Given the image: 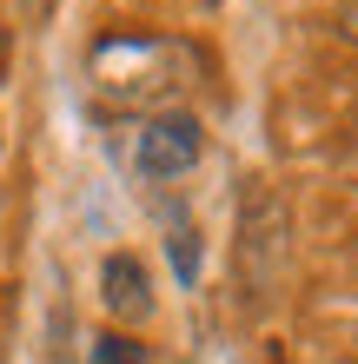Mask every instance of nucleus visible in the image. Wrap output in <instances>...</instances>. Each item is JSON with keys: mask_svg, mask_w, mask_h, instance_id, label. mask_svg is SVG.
Masks as SVG:
<instances>
[{"mask_svg": "<svg viewBox=\"0 0 358 364\" xmlns=\"http://www.w3.org/2000/svg\"><path fill=\"white\" fill-rule=\"evenodd\" d=\"M87 87L107 113H159V100L193 87V53L166 33H113L87 53Z\"/></svg>", "mask_w": 358, "mask_h": 364, "instance_id": "1", "label": "nucleus"}, {"mask_svg": "<svg viewBox=\"0 0 358 364\" xmlns=\"http://www.w3.org/2000/svg\"><path fill=\"white\" fill-rule=\"evenodd\" d=\"M87 364H146V351H139L126 331H107V338L93 345V358H87Z\"/></svg>", "mask_w": 358, "mask_h": 364, "instance_id": "5", "label": "nucleus"}, {"mask_svg": "<svg viewBox=\"0 0 358 364\" xmlns=\"http://www.w3.org/2000/svg\"><path fill=\"white\" fill-rule=\"evenodd\" d=\"M206 153V126L193 113H153L139 126V139H133V166L146 179H179V173H193Z\"/></svg>", "mask_w": 358, "mask_h": 364, "instance_id": "3", "label": "nucleus"}, {"mask_svg": "<svg viewBox=\"0 0 358 364\" xmlns=\"http://www.w3.org/2000/svg\"><path fill=\"white\" fill-rule=\"evenodd\" d=\"M0 67H7V33H0Z\"/></svg>", "mask_w": 358, "mask_h": 364, "instance_id": "8", "label": "nucleus"}, {"mask_svg": "<svg viewBox=\"0 0 358 364\" xmlns=\"http://www.w3.org/2000/svg\"><path fill=\"white\" fill-rule=\"evenodd\" d=\"M173 265H179V278H193V232L186 225H173Z\"/></svg>", "mask_w": 358, "mask_h": 364, "instance_id": "6", "label": "nucleus"}, {"mask_svg": "<svg viewBox=\"0 0 358 364\" xmlns=\"http://www.w3.org/2000/svg\"><path fill=\"white\" fill-rule=\"evenodd\" d=\"M100 305L126 325H139V318H153V278L133 252H113V259H100Z\"/></svg>", "mask_w": 358, "mask_h": 364, "instance_id": "4", "label": "nucleus"}, {"mask_svg": "<svg viewBox=\"0 0 358 364\" xmlns=\"http://www.w3.org/2000/svg\"><path fill=\"white\" fill-rule=\"evenodd\" d=\"M279 265H285V205L265 186H252L246 205H239V278H246V291L252 298L272 291Z\"/></svg>", "mask_w": 358, "mask_h": 364, "instance_id": "2", "label": "nucleus"}, {"mask_svg": "<svg viewBox=\"0 0 358 364\" xmlns=\"http://www.w3.org/2000/svg\"><path fill=\"white\" fill-rule=\"evenodd\" d=\"M339 33L358 40V0H339Z\"/></svg>", "mask_w": 358, "mask_h": 364, "instance_id": "7", "label": "nucleus"}]
</instances>
